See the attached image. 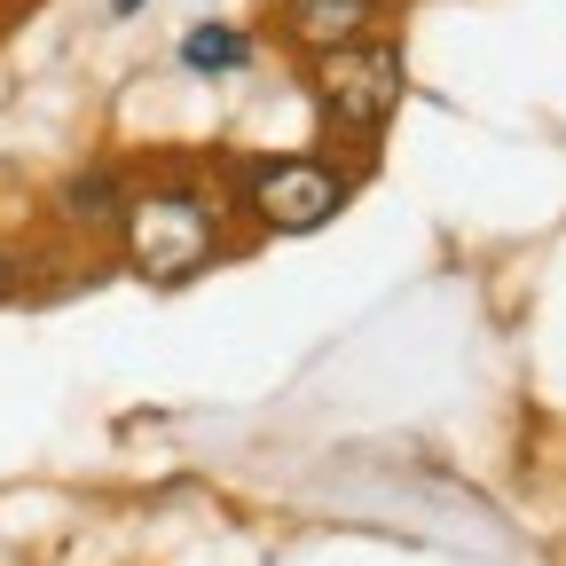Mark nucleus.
I'll use <instances>...</instances> for the list:
<instances>
[{
	"instance_id": "nucleus-1",
	"label": "nucleus",
	"mask_w": 566,
	"mask_h": 566,
	"mask_svg": "<svg viewBox=\"0 0 566 566\" xmlns=\"http://www.w3.org/2000/svg\"><path fill=\"white\" fill-rule=\"evenodd\" d=\"M111 237H118V260H126L134 283L181 292V283H197L229 252V205L212 189H197V181L150 174V181H126V205H118Z\"/></svg>"
},
{
	"instance_id": "nucleus-2",
	"label": "nucleus",
	"mask_w": 566,
	"mask_h": 566,
	"mask_svg": "<svg viewBox=\"0 0 566 566\" xmlns=\"http://www.w3.org/2000/svg\"><path fill=\"white\" fill-rule=\"evenodd\" d=\"M300 80H307V103L323 118V142L338 158H370L386 126L401 118L409 103V55L394 32H354L338 48H315L300 55Z\"/></svg>"
},
{
	"instance_id": "nucleus-3",
	"label": "nucleus",
	"mask_w": 566,
	"mask_h": 566,
	"mask_svg": "<svg viewBox=\"0 0 566 566\" xmlns=\"http://www.w3.org/2000/svg\"><path fill=\"white\" fill-rule=\"evenodd\" d=\"M229 189L260 237H315L354 205V166L338 150H260V158H237Z\"/></svg>"
},
{
	"instance_id": "nucleus-4",
	"label": "nucleus",
	"mask_w": 566,
	"mask_h": 566,
	"mask_svg": "<svg viewBox=\"0 0 566 566\" xmlns=\"http://www.w3.org/2000/svg\"><path fill=\"white\" fill-rule=\"evenodd\" d=\"M394 0H275V32L292 55H315V48H338L354 32H378V17Z\"/></svg>"
},
{
	"instance_id": "nucleus-5",
	"label": "nucleus",
	"mask_w": 566,
	"mask_h": 566,
	"mask_svg": "<svg viewBox=\"0 0 566 566\" xmlns=\"http://www.w3.org/2000/svg\"><path fill=\"white\" fill-rule=\"evenodd\" d=\"M118 205H126V174L118 166H80L55 181V221L71 237H111L118 229Z\"/></svg>"
},
{
	"instance_id": "nucleus-6",
	"label": "nucleus",
	"mask_w": 566,
	"mask_h": 566,
	"mask_svg": "<svg viewBox=\"0 0 566 566\" xmlns=\"http://www.w3.org/2000/svg\"><path fill=\"white\" fill-rule=\"evenodd\" d=\"M174 55H181V71H197V80H237V71L260 63V40H252L244 24H221V17H212V24H189Z\"/></svg>"
},
{
	"instance_id": "nucleus-7",
	"label": "nucleus",
	"mask_w": 566,
	"mask_h": 566,
	"mask_svg": "<svg viewBox=\"0 0 566 566\" xmlns=\"http://www.w3.org/2000/svg\"><path fill=\"white\" fill-rule=\"evenodd\" d=\"M9 300H17V252L0 244V307H9Z\"/></svg>"
},
{
	"instance_id": "nucleus-8",
	"label": "nucleus",
	"mask_w": 566,
	"mask_h": 566,
	"mask_svg": "<svg viewBox=\"0 0 566 566\" xmlns=\"http://www.w3.org/2000/svg\"><path fill=\"white\" fill-rule=\"evenodd\" d=\"M142 9H150V0H111V17H142Z\"/></svg>"
}]
</instances>
